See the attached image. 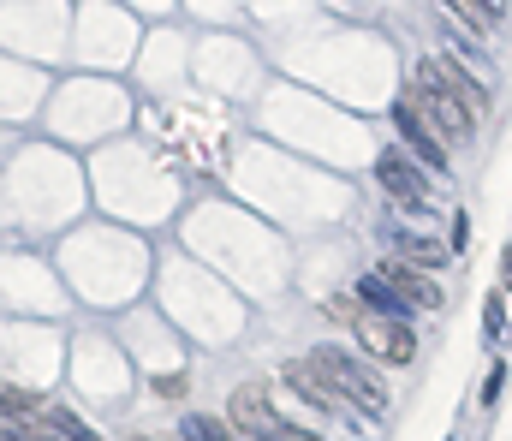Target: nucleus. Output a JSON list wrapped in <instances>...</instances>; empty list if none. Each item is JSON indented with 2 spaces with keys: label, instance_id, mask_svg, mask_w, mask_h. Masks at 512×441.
Returning a JSON list of instances; mask_svg holds the SVG:
<instances>
[{
  "label": "nucleus",
  "instance_id": "nucleus-9",
  "mask_svg": "<svg viewBox=\"0 0 512 441\" xmlns=\"http://www.w3.org/2000/svg\"><path fill=\"white\" fill-rule=\"evenodd\" d=\"M435 66H441L447 90H453V96H459V102H465V108H471L477 120H483V114H489V84H483L477 72H465V66L453 60V54H435Z\"/></svg>",
  "mask_w": 512,
  "mask_h": 441
},
{
  "label": "nucleus",
  "instance_id": "nucleus-8",
  "mask_svg": "<svg viewBox=\"0 0 512 441\" xmlns=\"http://www.w3.org/2000/svg\"><path fill=\"white\" fill-rule=\"evenodd\" d=\"M286 382H292L310 406H322V412H334V418H358V412H352V406H346V400H340V394L310 370V364H304V358H292V364H286Z\"/></svg>",
  "mask_w": 512,
  "mask_h": 441
},
{
  "label": "nucleus",
  "instance_id": "nucleus-12",
  "mask_svg": "<svg viewBox=\"0 0 512 441\" xmlns=\"http://www.w3.org/2000/svg\"><path fill=\"white\" fill-rule=\"evenodd\" d=\"M179 436H185V441H233V430H227V424H215V418H203V412H185Z\"/></svg>",
  "mask_w": 512,
  "mask_h": 441
},
{
  "label": "nucleus",
  "instance_id": "nucleus-18",
  "mask_svg": "<svg viewBox=\"0 0 512 441\" xmlns=\"http://www.w3.org/2000/svg\"><path fill=\"white\" fill-rule=\"evenodd\" d=\"M328 316H334V322H358V316H352V298H334V304H328Z\"/></svg>",
  "mask_w": 512,
  "mask_h": 441
},
{
  "label": "nucleus",
  "instance_id": "nucleus-16",
  "mask_svg": "<svg viewBox=\"0 0 512 441\" xmlns=\"http://www.w3.org/2000/svg\"><path fill=\"white\" fill-rule=\"evenodd\" d=\"M268 441H322V436H310V430H298V424H280Z\"/></svg>",
  "mask_w": 512,
  "mask_h": 441
},
{
  "label": "nucleus",
  "instance_id": "nucleus-3",
  "mask_svg": "<svg viewBox=\"0 0 512 441\" xmlns=\"http://www.w3.org/2000/svg\"><path fill=\"white\" fill-rule=\"evenodd\" d=\"M352 328H358L364 358H376V364H411V358H417V334H411V322H393V316H370V310H364Z\"/></svg>",
  "mask_w": 512,
  "mask_h": 441
},
{
  "label": "nucleus",
  "instance_id": "nucleus-13",
  "mask_svg": "<svg viewBox=\"0 0 512 441\" xmlns=\"http://www.w3.org/2000/svg\"><path fill=\"white\" fill-rule=\"evenodd\" d=\"M507 328V293H489V310H483V340H501Z\"/></svg>",
  "mask_w": 512,
  "mask_h": 441
},
{
  "label": "nucleus",
  "instance_id": "nucleus-1",
  "mask_svg": "<svg viewBox=\"0 0 512 441\" xmlns=\"http://www.w3.org/2000/svg\"><path fill=\"white\" fill-rule=\"evenodd\" d=\"M405 102L435 126V138L441 144H471L477 138V114L447 90V78H441V66H435V54L417 66V78H411V90H405Z\"/></svg>",
  "mask_w": 512,
  "mask_h": 441
},
{
  "label": "nucleus",
  "instance_id": "nucleus-4",
  "mask_svg": "<svg viewBox=\"0 0 512 441\" xmlns=\"http://www.w3.org/2000/svg\"><path fill=\"white\" fill-rule=\"evenodd\" d=\"M376 281H382L405 310H441V281L423 275V269H411V263H399V257H387L382 269H376Z\"/></svg>",
  "mask_w": 512,
  "mask_h": 441
},
{
  "label": "nucleus",
  "instance_id": "nucleus-5",
  "mask_svg": "<svg viewBox=\"0 0 512 441\" xmlns=\"http://www.w3.org/2000/svg\"><path fill=\"white\" fill-rule=\"evenodd\" d=\"M376 179H382L387 197H399V203H411V209H423V203H429L423 161H417V155H405V149H382V161H376Z\"/></svg>",
  "mask_w": 512,
  "mask_h": 441
},
{
  "label": "nucleus",
  "instance_id": "nucleus-2",
  "mask_svg": "<svg viewBox=\"0 0 512 441\" xmlns=\"http://www.w3.org/2000/svg\"><path fill=\"white\" fill-rule=\"evenodd\" d=\"M352 412H364V418H387V388L382 376H376V364H364V358H352V352H334V346H316L310 358H304Z\"/></svg>",
  "mask_w": 512,
  "mask_h": 441
},
{
  "label": "nucleus",
  "instance_id": "nucleus-15",
  "mask_svg": "<svg viewBox=\"0 0 512 441\" xmlns=\"http://www.w3.org/2000/svg\"><path fill=\"white\" fill-rule=\"evenodd\" d=\"M465 6H471L483 24H495V18H501V0H465Z\"/></svg>",
  "mask_w": 512,
  "mask_h": 441
},
{
  "label": "nucleus",
  "instance_id": "nucleus-14",
  "mask_svg": "<svg viewBox=\"0 0 512 441\" xmlns=\"http://www.w3.org/2000/svg\"><path fill=\"white\" fill-rule=\"evenodd\" d=\"M501 388H507V364H495V370H489V382H483V400L495 406V400H501Z\"/></svg>",
  "mask_w": 512,
  "mask_h": 441
},
{
  "label": "nucleus",
  "instance_id": "nucleus-7",
  "mask_svg": "<svg viewBox=\"0 0 512 441\" xmlns=\"http://www.w3.org/2000/svg\"><path fill=\"white\" fill-rule=\"evenodd\" d=\"M233 430H245V436L268 441L280 430V418H274V400H268V388L262 382H245L239 394H233Z\"/></svg>",
  "mask_w": 512,
  "mask_h": 441
},
{
  "label": "nucleus",
  "instance_id": "nucleus-10",
  "mask_svg": "<svg viewBox=\"0 0 512 441\" xmlns=\"http://www.w3.org/2000/svg\"><path fill=\"white\" fill-rule=\"evenodd\" d=\"M393 251H399V263H417L423 275L447 263V245H435V239H423V233H393Z\"/></svg>",
  "mask_w": 512,
  "mask_h": 441
},
{
  "label": "nucleus",
  "instance_id": "nucleus-11",
  "mask_svg": "<svg viewBox=\"0 0 512 441\" xmlns=\"http://www.w3.org/2000/svg\"><path fill=\"white\" fill-rule=\"evenodd\" d=\"M358 304H376V310H370V316H393V322H405V316H411V310H405V304H399V298L387 293L382 281H376V275H370V281H364V287H358Z\"/></svg>",
  "mask_w": 512,
  "mask_h": 441
},
{
  "label": "nucleus",
  "instance_id": "nucleus-17",
  "mask_svg": "<svg viewBox=\"0 0 512 441\" xmlns=\"http://www.w3.org/2000/svg\"><path fill=\"white\" fill-rule=\"evenodd\" d=\"M471 245V221L465 215H453V251H465Z\"/></svg>",
  "mask_w": 512,
  "mask_h": 441
},
{
  "label": "nucleus",
  "instance_id": "nucleus-6",
  "mask_svg": "<svg viewBox=\"0 0 512 441\" xmlns=\"http://www.w3.org/2000/svg\"><path fill=\"white\" fill-rule=\"evenodd\" d=\"M393 126H399V138H405V155H417V161H423V167H435V173L447 167V144L435 138V126H429L405 96L393 102Z\"/></svg>",
  "mask_w": 512,
  "mask_h": 441
},
{
  "label": "nucleus",
  "instance_id": "nucleus-19",
  "mask_svg": "<svg viewBox=\"0 0 512 441\" xmlns=\"http://www.w3.org/2000/svg\"><path fill=\"white\" fill-rule=\"evenodd\" d=\"M507 275H512V257H507Z\"/></svg>",
  "mask_w": 512,
  "mask_h": 441
}]
</instances>
